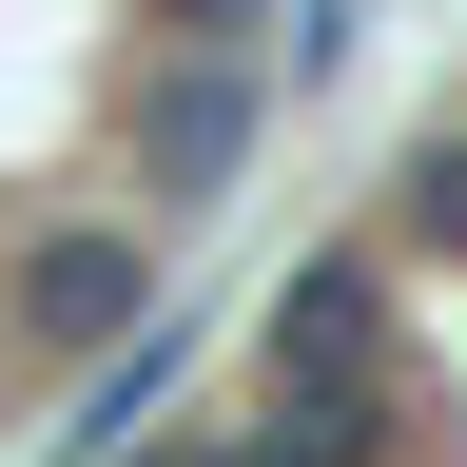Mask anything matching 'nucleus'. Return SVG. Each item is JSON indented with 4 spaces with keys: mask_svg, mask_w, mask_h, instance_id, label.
<instances>
[{
    "mask_svg": "<svg viewBox=\"0 0 467 467\" xmlns=\"http://www.w3.org/2000/svg\"><path fill=\"white\" fill-rule=\"evenodd\" d=\"M137 234H39V254H20V350H78V331H117V312H137Z\"/></svg>",
    "mask_w": 467,
    "mask_h": 467,
    "instance_id": "obj_1",
    "label": "nucleus"
},
{
    "mask_svg": "<svg viewBox=\"0 0 467 467\" xmlns=\"http://www.w3.org/2000/svg\"><path fill=\"white\" fill-rule=\"evenodd\" d=\"M409 234H467V117H448V137H409V195H389Z\"/></svg>",
    "mask_w": 467,
    "mask_h": 467,
    "instance_id": "obj_3",
    "label": "nucleus"
},
{
    "mask_svg": "<svg viewBox=\"0 0 467 467\" xmlns=\"http://www.w3.org/2000/svg\"><path fill=\"white\" fill-rule=\"evenodd\" d=\"M175 20H254V0H175Z\"/></svg>",
    "mask_w": 467,
    "mask_h": 467,
    "instance_id": "obj_4",
    "label": "nucleus"
},
{
    "mask_svg": "<svg viewBox=\"0 0 467 467\" xmlns=\"http://www.w3.org/2000/svg\"><path fill=\"white\" fill-rule=\"evenodd\" d=\"M234 137H254V98H234V78H175V98H156V175H175V195H214Z\"/></svg>",
    "mask_w": 467,
    "mask_h": 467,
    "instance_id": "obj_2",
    "label": "nucleus"
}]
</instances>
